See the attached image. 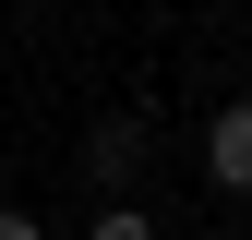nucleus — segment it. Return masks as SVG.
I'll use <instances>...</instances> for the list:
<instances>
[{"label": "nucleus", "instance_id": "nucleus-3", "mask_svg": "<svg viewBox=\"0 0 252 240\" xmlns=\"http://www.w3.org/2000/svg\"><path fill=\"white\" fill-rule=\"evenodd\" d=\"M0 240H48V228H36V216H0Z\"/></svg>", "mask_w": 252, "mask_h": 240}, {"label": "nucleus", "instance_id": "nucleus-2", "mask_svg": "<svg viewBox=\"0 0 252 240\" xmlns=\"http://www.w3.org/2000/svg\"><path fill=\"white\" fill-rule=\"evenodd\" d=\"M96 240H156V216L144 204H96Z\"/></svg>", "mask_w": 252, "mask_h": 240}, {"label": "nucleus", "instance_id": "nucleus-1", "mask_svg": "<svg viewBox=\"0 0 252 240\" xmlns=\"http://www.w3.org/2000/svg\"><path fill=\"white\" fill-rule=\"evenodd\" d=\"M204 180H216V192H240V204H252V96H228V108L204 120Z\"/></svg>", "mask_w": 252, "mask_h": 240}]
</instances>
